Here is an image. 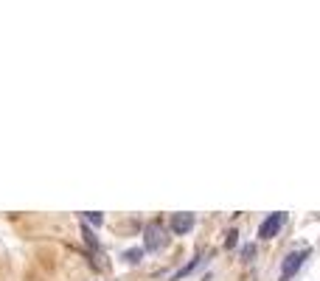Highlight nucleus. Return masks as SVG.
I'll use <instances>...</instances> for the list:
<instances>
[{
	"mask_svg": "<svg viewBox=\"0 0 320 281\" xmlns=\"http://www.w3.org/2000/svg\"><path fill=\"white\" fill-rule=\"evenodd\" d=\"M236 242H239V233L230 231V233H228V239H225V247H236Z\"/></svg>",
	"mask_w": 320,
	"mask_h": 281,
	"instance_id": "obj_9",
	"label": "nucleus"
},
{
	"mask_svg": "<svg viewBox=\"0 0 320 281\" xmlns=\"http://www.w3.org/2000/svg\"><path fill=\"white\" fill-rule=\"evenodd\" d=\"M166 245V236H163V228L157 222L146 225V231H143V247L146 250H160Z\"/></svg>",
	"mask_w": 320,
	"mask_h": 281,
	"instance_id": "obj_3",
	"label": "nucleus"
},
{
	"mask_svg": "<svg viewBox=\"0 0 320 281\" xmlns=\"http://www.w3.org/2000/svg\"><path fill=\"white\" fill-rule=\"evenodd\" d=\"M284 222H286V214H284V211H272L270 217L258 225V239H272L278 231H281V225H284Z\"/></svg>",
	"mask_w": 320,
	"mask_h": 281,
	"instance_id": "obj_2",
	"label": "nucleus"
},
{
	"mask_svg": "<svg viewBox=\"0 0 320 281\" xmlns=\"http://www.w3.org/2000/svg\"><path fill=\"white\" fill-rule=\"evenodd\" d=\"M197 264H199V259H191V261H188V264H185V267H180L177 273L171 275V281H180V278H185V275H188V273H194V270H197Z\"/></svg>",
	"mask_w": 320,
	"mask_h": 281,
	"instance_id": "obj_5",
	"label": "nucleus"
},
{
	"mask_svg": "<svg viewBox=\"0 0 320 281\" xmlns=\"http://www.w3.org/2000/svg\"><path fill=\"white\" fill-rule=\"evenodd\" d=\"M191 228H194V214H174L171 217V231L177 233V236L188 233Z\"/></svg>",
	"mask_w": 320,
	"mask_h": 281,
	"instance_id": "obj_4",
	"label": "nucleus"
},
{
	"mask_svg": "<svg viewBox=\"0 0 320 281\" xmlns=\"http://www.w3.org/2000/svg\"><path fill=\"white\" fill-rule=\"evenodd\" d=\"M242 256H244V261H250L253 256H256V245H244L242 247Z\"/></svg>",
	"mask_w": 320,
	"mask_h": 281,
	"instance_id": "obj_8",
	"label": "nucleus"
},
{
	"mask_svg": "<svg viewBox=\"0 0 320 281\" xmlns=\"http://www.w3.org/2000/svg\"><path fill=\"white\" fill-rule=\"evenodd\" d=\"M85 219H87L90 225H101V222H104V217H101L99 211H87V214H85Z\"/></svg>",
	"mask_w": 320,
	"mask_h": 281,
	"instance_id": "obj_7",
	"label": "nucleus"
},
{
	"mask_svg": "<svg viewBox=\"0 0 320 281\" xmlns=\"http://www.w3.org/2000/svg\"><path fill=\"white\" fill-rule=\"evenodd\" d=\"M141 256H143L141 247H135V250H127V253H124V259H127L129 264H138V261H141Z\"/></svg>",
	"mask_w": 320,
	"mask_h": 281,
	"instance_id": "obj_6",
	"label": "nucleus"
},
{
	"mask_svg": "<svg viewBox=\"0 0 320 281\" xmlns=\"http://www.w3.org/2000/svg\"><path fill=\"white\" fill-rule=\"evenodd\" d=\"M309 256H312V250H295V253H289V256H286L284 259V264H281V278H292V275L298 273L300 267L306 264V259H309Z\"/></svg>",
	"mask_w": 320,
	"mask_h": 281,
	"instance_id": "obj_1",
	"label": "nucleus"
}]
</instances>
